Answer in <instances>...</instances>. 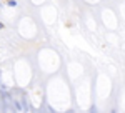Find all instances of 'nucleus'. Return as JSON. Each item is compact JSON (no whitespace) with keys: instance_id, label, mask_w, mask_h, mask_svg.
<instances>
[{"instance_id":"obj_6","label":"nucleus","mask_w":125,"mask_h":113,"mask_svg":"<svg viewBox=\"0 0 125 113\" xmlns=\"http://www.w3.org/2000/svg\"><path fill=\"white\" fill-rule=\"evenodd\" d=\"M3 28H5V23H3V22L0 20V30H3Z\"/></svg>"},{"instance_id":"obj_7","label":"nucleus","mask_w":125,"mask_h":113,"mask_svg":"<svg viewBox=\"0 0 125 113\" xmlns=\"http://www.w3.org/2000/svg\"><path fill=\"white\" fill-rule=\"evenodd\" d=\"M3 7H5V2H3V0H0V9H3Z\"/></svg>"},{"instance_id":"obj_1","label":"nucleus","mask_w":125,"mask_h":113,"mask_svg":"<svg viewBox=\"0 0 125 113\" xmlns=\"http://www.w3.org/2000/svg\"><path fill=\"white\" fill-rule=\"evenodd\" d=\"M20 103H22V108H23V112H30L32 110V105H30L29 98H27V95H20Z\"/></svg>"},{"instance_id":"obj_5","label":"nucleus","mask_w":125,"mask_h":113,"mask_svg":"<svg viewBox=\"0 0 125 113\" xmlns=\"http://www.w3.org/2000/svg\"><path fill=\"white\" fill-rule=\"evenodd\" d=\"M90 112H92V113L97 112V105H92V106H90Z\"/></svg>"},{"instance_id":"obj_4","label":"nucleus","mask_w":125,"mask_h":113,"mask_svg":"<svg viewBox=\"0 0 125 113\" xmlns=\"http://www.w3.org/2000/svg\"><path fill=\"white\" fill-rule=\"evenodd\" d=\"M5 7L15 9V7H19V2H17V0H5Z\"/></svg>"},{"instance_id":"obj_3","label":"nucleus","mask_w":125,"mask_h":113,"mask_svg":"<svg viewBox=\"0 0 125 113\" xmlns=\"http://www.w3.org/2000/svg\"><path fill=\"white\" fill-rule=\"evenodd\" d=\"M10 92H12L13 96H15V95H23V93H25V90H23V88H20V86H13Z\"/></svg>"},{"instance_id":"obj_2","label":"nucleus","mask_w":125,"mask_h":113,"mask_svg":"<svg viewBox=\"0 0 125 113\" xmlns=\"http://www.w3.org/2000/svg\"><path fill=\"white\" fill-rule=\"evenodd\" d=\"M12 105H13V110H15V112H23L22 103H20V98H15V96H13V102H12Z\"/></svg>"}]
</instances>
